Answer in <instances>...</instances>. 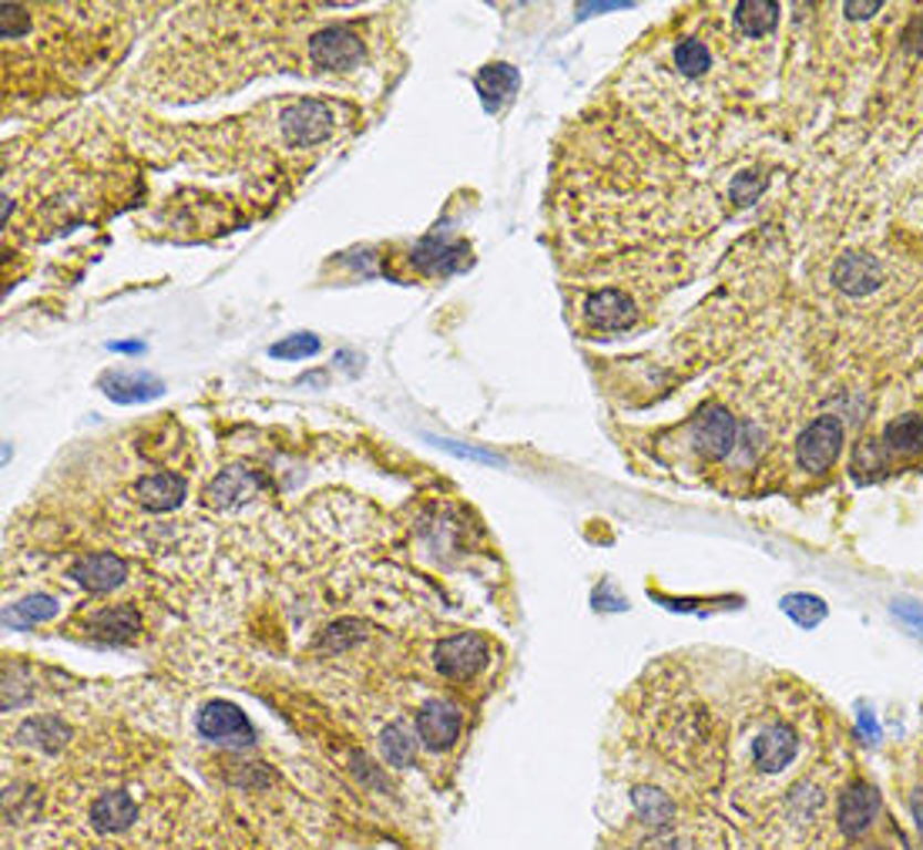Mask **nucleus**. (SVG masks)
I'll return each mask as SVG.
<instances>
[{
	"mask_svg": "<svg viewBox=\"0 0 923 850\" xmlns=\"http://www.w3.org/2000/svg\"><path fill=\"white\" fill-rule=\"evenodd\" d=\"M759 188H763V182H759V178L743 175V178H736V185H733V196H736V203L753 206V203H756V196H759Z\"/></svg>",
	"mask_w": 923,
	"mask_h": 850,
	"instance_id": "obj_32",
	"label": "nucleus"
},
{
	"mask_svg": "<svg viewBox=\"0 0 923 850\" xmlns=\"http://www.w3.org/2000/svg\"><path fill=\"white\" fill-rule=\"evenodd\" d=\"M860 729H863V736H870L873 743L880 739V723H877V716L867 713V709H860Z\"/></svg>",
	"mask_w": 923,
	"mask_h": 850,
	"instance_id": "obj_34",
	"label": "nucleus"
},
{
	"mask_svg": "<svg viewBox=\"0 0 923 850\" xmlns=\"http://www.w3.org/2000/svg\"><path fill=\"white\" fill-rule=\"evenodd\" d=\"M632 807H635L639 820L649 823V827H655V830H658V827H668L672 817H675V804H672L662 790L645 787V784L632 787Z\"/></svg>",
	"mask_w": 923,
	"mask_h": 850,
	"instance_id": "obj_21",
	"label": "nucleus"
},
{
	"mask_svg": "<svg viewBox=\"0 0 923 850\" xmlns=\"http://www.w3.org/2000/svg\"><path fill=\"white\" fill-rule=\"evenodd\" d=\"M198 736L201 739H209V743H219V746H236V749H246L256 743V733H252V723L246 719V713L236 706V703H226V699H212V703H205L198 709Z\"/></svg>",
	"mask_w": 923,
	"mask_h": 850,
	"instance_id": "obj_3",
	"label": "nucleus"
},
{
	"mask_svg": "<svg viewBox=\"0 0 923 850\" xmlns=\"http://www.w3.org/2000/svg\"><path fill=\"white\" fill-rule=\"evenodd\" d=\"M880 813V794L873 784L867 780H850L843 797H840V813H837V823H840V833L843 837H860L870 830V823L877 820Z\"/></svg>",
	"mask_w": 923,
	"mask_h": 850,
	"instance_id": "obj_12",
	"label": "nucleus"
},
{
	"mask_svg": "<svg viewBox=\"0 0 923 850\" xmlns=\"http://www.w3.org/2000/svg\"><path fill=\"white\" fill-rule=\"evenodd\" d=\"M317 350H320V340L313 333H295V336H286L276 346H269V356H276V360H305V356H313Z\"/></svg>",
	"mask_w": 923,
	"mask_h": 850,
	"instance_id": "obj_29",
	"label": "nucleus"
},
{
	"mask_svg": "<svg viewBox=\"0 0 923 850\" xmlns=\"http://www.w3.org/2000/svg\"><path fill=\"white\" fill-rule=\"evenodd\" d=\"M97 387L105 391L112 401H118V404H145V401H155V397L165 394V384L158 381V376H152V373H128V370L105 373L97 381Z\"/></svg>",
	"mask_w": 923,
	"mask_h": 850,
	"instance_id": "obj_14",
	"label": "nucleus"
},
{
	"mask_svg": "<svg viewBox=\"0 0 923 850\" xmlns=\"http://www.w3.org/2000/svg\"><path fill=\"white\" fill-rule=\"evenodd\" d=\"M629 4H581L578 8V18H588V14H608V11H625Z\"/></svg>",
	"mask_w": 923,
	"mask_h": 850,
	"instance_id": "obj_35",
	"label": "nucleus"
},
{
	"mask_svg": "<svg viewBox=\"0 0 923 850\" xmlns=\"http://www.w3.org/2000/svg\"><path fill=\"white\" fill-rule=\"evenodd\" d=\"M692 447L708 460L729 457L739 447V421L723 404H708L692 424Z\"/></svg>",
	"mask_w": 923,
	"mask_h": 850,
	"instance_id": "obj_4",
	"label": "nucleus"
},
{
	"mask_svg": "<svg viewBox=\"0 0 923 850\" xmlns=\"http://www.w3.org/2000/svg\"><path fill=\"white\" fill-rule=\"evenodd\" d=\"M135 495L142 501V508L162 515V511H172L185 501V481L178 475H168V470H162V475H148L135 485Z\"/></svg>",
	"mask_w": 923,
	"mask_h": 850,
	"instance_id": "obj_18",
	"label": "nucleus"
},
{
	"mask_svg": "<svg viewBox=\"0 0 923 850\" xmlns=\"http://www.w3.org/2000/svg\"><path fill=\"white\" fill-rule=\"evenodd\" d=\"M259 488H262V481H259L256 470H249L242 464H232L209 488H205V505L216 508V511H239L259 495Z\"/></svg>",
	"mask_w": 923,
	"mask_h": 850,
	"instance_id": "obj_8",
	"label": "nucleus"
},
{
	"mask_svg": "<svg viewBox=\"0 0 923 850\" xmlns=\"http://www.w3.org/2000/svg\"><path fill=\"white\" fill-rule=\"evenodd\" d=\"M138 820V804L125 790L101 794L91 804V827L97 833H125Z\"/></svg>",
	"mask_w": 923,
	"mask_h": 850,
	"instance_id": "obj_15",
	"label": "nucleus"
},
{
	"mask_svg": "<svg viewBox=\"0 0 923 850\" xmlns=\"http://www.w3.org/2000/svg\"><path fill=\"white\" fill-rule=\"evenodd\" d=\"M518 71L510 68V64H490L477 74V91L487 99L490 108H497L504 99H510V94L518 91Z\"/></svg>",
	"mask_w": 923,
	"mask_h": 850,
	"instance_id": "obj_22",
	"label": "nucleus"
},
{
	"mask_svg": "<svg viewBox=\"0 0 923 850\" xmlns=\"http://www.w3.org/2000/svg\"><path fill=\"white\" fill-rule=\"evenodd\" d=\"M87 632L101 642H128L142 632V615L132 605H105L91 612Z\"/></svg>",
	"mask_w": 923,
	"mask_h": 850,
	"instance_id": "obj_16",
	"label": "nucleus"
},
{
	"mask_svg": "<svg viewBox=\"0 0 923 850\" xmlns=\"http://www.w3.org/2000/svg\"><path fill=\"white\" fill-rule=\"evenodd\" d=\"M883 262L870 252H843L833 266V287L847 297H870L883 287Z\"/></svg>",
	"mask_w": 923,
	"mask_h": 850,
	"instance_id": "obj_9",
	"label": "nucleus"
},
{
	"mask_svg": "<svg viewBox=\"0 0 923 850\" xmlns=\"http://www.w3.org/2000/svg\"><path fill=\"white\" fill-rule=\"evenodd\" d=\"M675 64H678V71H685L688 77H702V74L712 68V51H708L702 41L685 38V41L675 44Z\"/></svg>",
	"mask_w": 923,
	"mask_h": 850,
	"instance_id": "obj_27",
	"label": "nucleus"
},
{
	"mask_svg": "<svg viewBox=\"0 0 923 850\" xmlns=\"http://www.w3.org/2000/svg\"><path fill=\"white\" fill-rule=\"evenodd\" d=\"M112 350H122V353H142L145 343H112Z\"/></svg>",
	"mask_w": 923,
	"mask_h": 850,
	"instance_id": "obj_37",
	"label": "nucleus"
},
{
	"mask_svg": "<svg viewBox=\"0 0 923 850\" xmlns=\"http://www.w3.org/2000/svg\"><path fill=\"white\" fill-rule=\"evenodd\" d=\"M796 749H799V736L792 726L786 723H769L756 733L753 739V764L759 774H782L792 760H796Z\"/></svg>",
	"mask_w": 923,
	"mask_h": 850,
	"instance_id": "obj_7",
	"label": "nucleus"
},
{
	"mask_svg": "<svg viewBox=\"0 0 923 850\" xmlns=\"http://www.w3.org/2000/svg\"><path fill=\"white\" fill-rule=\"evenodd\" d=\"M886 444L890 450H900V454H920L923 450V417H896L890 427H886Z\"/></svg>",
	"mask_w": 923,
	"mask_h": 850,
	"instance_id": "obj_24",
	"label": "nucleus"
},
{
	"mask_svg": "<svg viewBox=\"0 0 923 850\" xmlns=\"http://www.w3.org/2000/svg\"><path fill=\"white\" fill-rule=\"evenodd\" d=\"M310 61L323 71H353L363 61V44L343 24L323 28L310 38Z\"/></svg>",
	"mask_w": 923,
	"mask_h": 850,
	"instance_id": "obj_6",
	"label": "nucleus"
},
{
	"mask_svg": "<svg viewBox=\"0 0 923 850\" xmlns=\"http://www.w3.org/2000/svg\"><path fill=\"white\" fill-rule=\"evenodd\" d=\"M0 24H4V38L18 41L21 34L31 31V18L24 14L21 4H0Z\"/></svg>",
	"mask_w": 923,
	"mask_h": 850,
	"instance_id": "obj_30",
	"label": "nucleus"
},
{
	"mask_svg": "<svg viewBox=\"0 0 923 850\" xmlns=\"http://www.w3.org/2000/svg\"><path fill=\"white\" fill-rule=\"evenodd\" d=\"M782 612H786L796 625H802V629H812V625H819V622H823V619L830 615L827 602L819 599V595H809V592H792V595H786V599H782Z\"/></svg>",
	"mask_w": 923,
	"mask_h": 850,
	"instance_id": "obj_23",
	"label": "nucleus"
},
{
	"mask_svg": "<svg viewBox=\"0 0 923 850\" xmlns=\"http://www.w3.org/2000/svg\"><path fill=\"white\" fill-rule=\"evenodd\" d=\"M363 632H366L363 622H356V619H340V622H333V625L320 635V649H323V652H343V649L356 645V642L363 639Z\"/></svg>",
	"mask_w": 923,
	"mask_h": 850,
	"instance_id": "obj_28",
	"label": "nucleus"
},
{
	"mask_svg": "<svg viewBox=\"0 0 923 850\" xmlns=\"http://www.w3.org/2000/svg\"><path fill=\"white\" fill-rule=\"evenodd\" d=\"M414 262L424 272H457V269L470 266V249L464 242H447L440 236H427L414 249Z\"/></svg>",
	"mask_w": 923,
	"mask_h": 850,
	"instance_id": "obj_17",
	"label": "nucleus"
},
{
	"mask_svg": "<svg viewBox=\"0 0 923 850\" xmlns=\"http://www.w3.org/2000/svg\"><path fill=\"white\" fill-rule=\"evenodd\" d=\"M279 125H282V135L289 145H317L333 135L336 122H333V108L326 102L302 99L282 112Z\"/></svg>",
	"mask_w": 923,
	"mask_h": 850,
	"instance_id": "obj_5",
	"label": "nucleus"
},
{
	"mask_svg": "<svg viewBox=\"0 0 923 850\" xmlns=\"http://www.w3.org/2000/svg\"><path fill=\"white\" fill-rule=\"evenodd\" d=\"M581 317L594 330L614 333V330H625L635 323V303L622 290H594L581 300Z\"/></svg>",
	"mask_w": 923,
	"mask_h": 850,
	"instance_id": "obj_10",
	"label": "nucleus"
},
{
	"mask_svg": "<svg viewBox=\"0 0 923 850\" xmlns=\"http://www.w3.org/2000/svg\"><path fill=\"white\" fill-rule=\"evenodd\" d=\"M910 807H913V820H916V830H920V837H923V787H920V790L913 794Z\"/></svg>",
	"mask_w": 923,
	"mask_h": 850,
	"instance_id": "obj_36",
	"label": "nucleus"
},
{
	"mask_svg": "<svg viewBox=\"0 0 923 850\" xmlns=\"http://www.w3.org/2000/svg\"><path fill=\"white\" fill-rule=\"evenodd\" d=\"M779 24V4L772 0H743L736 4V28L746 38H763Z\"/></svg>",
	"mask_w": 923,
	"mask_h": 850,
	"instance_id": "obj_20",
	"label": "nucleus"
},
{
	"mask_svg": "<svg viewBox=\"0 0 923 850\" xmlns=\"http://www.w3.org/2000/svg\"><path fill=\"white\" fill-rule=\"evenodd\" d=\"M893 612H896L906 625H913L916 632H923V605H920V602L900 599V602H893Z\"/></svg>",
	"mask_w": 923,
	"mask_h": 850,
	"instance_id": "obj_31",
	"label": "nucleus"
},
{
	"mask_svg": "<svg viewBox=\"0 0 923 850\" xmlns=\"http://www.w3.org/2000/svg\"><path fill=\"white\" fill-rule=\"evenodd\" d=\"M383 757H386V764L390 767H396V770H403V767H409L414 764V736H409L403 726H386L383 729Z\"/></svg>",
	"mask_w": 923,
	"mask_h": 850,
	"instance_id": "obj_26",
	"label": "nucleus"
},
{
	"mask_svg": "<svg viewBox=\"0 0 923 850\" xmlns=\"http://www.w3.org/2000/svg\"><path fill=\"white\" fill-rule=\"evenodd\" d=\"M873 850H883V847H873Z\"/></svg>",
	"mask_w": 923,
	"mask_h": 850,
	"instance_id": "obj_38",
	"label": "nucleus"
},
{
	"mask_svg": "<svg viewBox=\"0 0 923 850\" xmlns=\"http://www.w3.org/2000/svg\"><path fill=\"white\" fill-rule=\"evenodd\" d=\"M880 8H883V4H877V0H873V4H843V14L853 18V21H867V18H873Z\"/></svg>",
	"mask_w": 923,
	"mask_h": 850,
	"instance_id": "obj_33",
	"label": "nucleus"
},
{
	"mask_svg": "<svg viewBox=\"0 0 923 850\" xmlns=\"http://www.w3.org/2000/svg\"><path fill=\"white\" fill-rule=\"evenodd\" d=\"M460 726H464V716L454 703L447 699H431L417 709V736L424 746L431 749H447L457 743L460 736Z\"/></svg>",
	"mask_w": 923,
	"mask_h": 850,
	"instance_id": "obj_13",
	"label": "nucleus"
},
{
	"mask_svg": "<svg viewBox=\"0 0 923 850\" xmlns=\"http://www.w3.org/2000/svg\"><path fill=\"white\" fill-rule=\"evenodd\" d=\"M58 615V599L54 595H28L21 599L11 612H8V622L14 625H38V622H48Z\"/></svg>",
	"mask_w": 923,
	"mask_h": 850,
	"instance_id": "obj_25",
	"label": "nucleus"
},
{
	"mask_svg": "<svg viewBox=\"0 0 923 850\" xmlns=\"http://www.w3.org/2000/svg\"><path fill=\"white\" fill-rule=\"evenodd\" d=\"M843 424L837 417H816L799 437H796V460L809 475H823L833 467V460L843 450Z\"/></svg>",
	"mask_w": 923,
	"mask_h": 850,
	"instance_id": "obj_1",
	"label": "nucleus"
},
{
	"mask_svg": "<svg viewBox=\"0 0 923 850\" xmlns=\"http://www.w3.org/2000/svg\"><path fill=\"white\" fill-rule=\"evenodd\" d=\"M71 729L64 726V719L58 716H31L21 729H18V739L41 749V753H58L64 743H68Z\"/></svg>",
	"mask_w": 923,
	"mask_h": 850,
	"instance_id": "obj_19",
	"label": "nucleus"
},
{
	"mask_svg": "<svg viewBox=\"0 0 923 850\" xmlns=\"http://www.w3.org/2000/svg\"><path fill=\"white\" fill-rule=\"evenodd\" d=\"M487 655H490V645L484 635H470V632L447 635L434 649V666L440 676L464 683V680H474L487 666Z\"/></svg>",
	"mask_w": 923,
	"mask_h": 850,
	"instance_id": "obj_2",
	"label": "nucleus"
},
{
	"mask_svg": "<svg viewBox=\"0 0 923 850\" xmlns=\"http://www.w3.org/2000/svg\"><path fill=\"white\" fill-rule=\"evenodd\" d=\"M71 579L87 592H115L128 579V561L112 551L84 554L71 564Z\"/></svg>",
	"mask_w": 923,
	"mask_h": 850,
	"instance_id": "obj_11",
	"label": "nucleus"
}]
</instances>
